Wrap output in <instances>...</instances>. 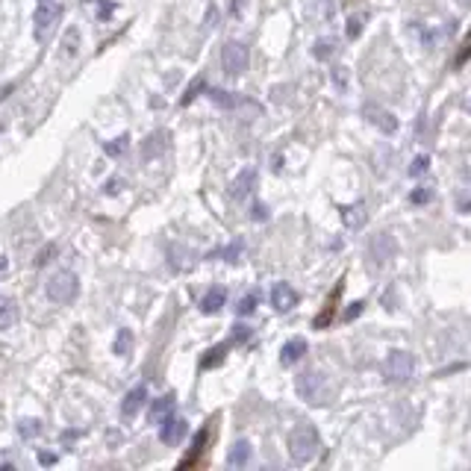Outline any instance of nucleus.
<instances>
[{
	"instance_id": "nucleus-1",
	"label": "nucleus",
	"mask_w": 471,
	"mask_h": 471,
	"mask_svg": "<svg viewBox=\"0 0 471 471\" xmlns=\"http://www.w3.org/2000/svg\"><path fill=\"white\" fill-rule=\"evenodd\" d=\"M318 448H321V436L309 421H301L289 433V460L295 465H307L309 460H316Z\"/></svg>"
},
{
	"instance_id": "nucleus-2",
	"label": "nucleus",
	"mask_w": 471,
	"mask_h": 471,
	"mask_svg": "<svg viewBox=\"0 0 471 471\" xmlns=\"http://www.w3.org/2000/svg\"><path fill=\"white\" fill-rule=\"evenodd\" d=\"M295 389L301 395V401L312 404V407H321L333 398V386H330V377L324 374V371H304V374H297L295 380Z\"/></svg>"
},
{
	"instance_id": "nucleus-3",
	"label": "nucleus",
	"mask_w": 471,
	"mask_h": 471,
	"mask_svg": "<svg viewBox=\"0 0 471 471\" xmlns=\"http://www.w3.org/2000/svg\"><path fill=\"white\" fill-rule=\"evenodd\" d=\"M45 292L53 304H71V301H77V295H80V280L74 271H56L48 280Z\"/></svg>"
},
{
	"instance_id": "nucleus-4",
	"label": "nucleus",
	"mask_w": 471,
	"mask_h": 471,
	"mask_svg": "<svg viewBox=\"0 0 471 471\" xmlns=\"http://www.w3.org/2000/svg\"><path fill=\"white\" fill-rule=\"evenodd\" d=\"M62 18V6L56 3V0H38V6H36V15H33V24H36V41H48V36L53 33V27L59 24Z\"/></svg>"
},
{
	"instance_id": "nucleus-5",
	"label": "nucleus",
	"mask_w": 471,
	"mask_h": 471,
	"mask_svg": "<svg viewBox=\"0 0 471 471\" xmlns=\"http://www.w3.org/2000/svg\"><path fill=\"white\" fill-rule=\"evenodd\" d=\"M416 371V360L409 351H389L386 363H383V377L389 383H407Z\"/></svg>"
},
{
	"instance_id": "nucleus-6",
	"label": "nucleus",
	"mask_w": 471,
	"mask_h": 471,
	"mask_svg": "<svg viewBox=\"0 0 471 471\" xmlns=\"http://www.w3.org/2000/svg\"><path fill=\"white\" fill-rule=\"evenodd\" d=\"M251 62V50L241 45V41H227L221 48V65H224V74L230 77H239L245 74V68Z\"/></svg>"
},
{
	"instance_id": "nucleus-7",
	"label": "nucleus",
	"mask_w": 471,
	"mask_h": 471,
	"mask_svg": "<svg viewBox=\"0 0 471 471\" xmlns=\"http://www.w3.org/2000/svg\"><path fill=\"white\" fill-rule=\"evenodd\" d=\"M297 301H301V295H297V289L292 286V283H274L271 286V307H274L280 316H286V312H292L297 307Z\"/></svg>"
},
{
	"instance_id": "nucleus-8",
	"label": "nucleus",
	"mask_w": 471,
	"mask_h": 471,
	"mask_svg": "<svg viewBox=\"0 0 471 471\" xmlns=\"http://www.w3.org/2000/svg\"><path fill=\"white\" fill-rule=\"evenodd\" d=\"M395 239H392V233H377L374 239H371V245H368V260H371V265L374 268H380V265H386L392 256H395Z\"/></svg>"
},
{
	"instance_id": "nucleus-9",
	"label": "nucleus",
	"mask_w": 471,
	"mask_h": 471,
	"mask_svg": "<svg viewBox=\"0 0 471 471\" xmlns=\"http://www.w3.org/2000/svg\"><path fill=\"white\" fill-rule=\"evenodd\" d=\"M363 115L377 127L380 133H386V136H392L395 130H398V118L392 115L389 109H383V106H377V104H365L363 106Z\"/></svg>"
},
{
	"instance_id": "nucleus-10",
	"label": "nucleus",
	"mask_w": 471,
	"mask_h": 471,
	"mask_svg": "<svg viewBox=\"0 0 471 471\" xmlns=\"http://www.w3.org/2000/svg\"><path fill=\"white\" fill-rule=\"evenodd\" d=\"M189 433V421L185 419H177V416H168L162 424H160V442L162 445H180Z\"/></svg>"
},
{
	"instance_id": "nucleus-11",
	"label": "nucleus",
	"mask_w": 471,
	"mask_h": 471,
	"mask_svg": "<svg viewBox=\"0 0 471 471\" xmlns=\"http://www.w3.org/2000/svg\"><path fill=\"white\" fill-rule=\"evenodd\" d=\"M145 401H148V386L145 383H139V386H133L130 392L124 395V401H121V416L130 421V419H136L139 416V409L145 407Z\"/></svg>"
},
{
	"instance_id": "nucleus-12",
	"label": "nucleus",
	"mask_w": 471,
	"mask_h": 471,
	"mask_svg": "<svg viewBox=\"0 0 471 471\" xmlns=\"http://www.w3.org/2000/svg\"><path fill=\"white\" fill-rule=\"evenodd\" d=\"M253 185H256V168H245V171H241V174L230 183V197H233V201H245Z\"/></svg>"
},
{
	"instance_id": "nucleus-13",
	"label": "nucleus",
	"mask_w": 471,
	"mask_h": 471,
	"mask_svg": "<svg viewBox=\"0 0 471 471\" xmlns=\"http://www.w3.org/2000/svg\"><path fill=\"white\" fill-rule=\"evenodd\" d=\"M224 304H227V289L212 286V289L201 297V312H204V316H216V312H218Z\"/></svg>"
},
{
	"instance_id": "nucleus-14",
	"label": "nucleus",
	"mask_w": 471,
	"mask_h": 471,
	"mask_svg": "<svg viewBox=\"0 0 471 471\" xmlns=\"http://www.w3.org/2000/svg\"><path fill=\"white\" fill-rule=\"evenodd\" d=\"M251 454H253L251 442H248V439H239L236 445L230 448V454H227V465H233V468H245V465L251 463Z\"/></svg>"
},
{
	"instance_id": "nucleus-15",
	"label": "nucleus",
	"mask_w": 471,
	"mask_h": 471,
	"mask_svg": "<svg viewBox=\"0 0 471 471\" xmlns=\"http://www.w3.org/2000/svg\"><path fill=\"white\" fill-rule=\"evenodd\" d=\"M304 353H307V339H289L286 345L280 348V363L283 365H295Z\"/></svg>"
},
{
	"instance_id": "nucleus-16",
	"label": "nucleus",
	"mask_w": 471,
	"mask_h": 471,
	"mask_svg": "<svg viewBox=\"0 0 471 471\" xmlns=\"http://www.w3.org/2000/svg\"><path fill=\"white\" fill-rule=\"evenodd\" d=\"M171 409H174V395H162V398H156V401L150 404V412H148L150 424H162V421L171 416Z\"/></svg>"
},
{
	"instance_id": "nucleus-17",
	"label": "nucleus",
	"mask_w": 471,
	"mask_h": 471,
	"mask_svg": "<svg viewBox=\"0 0 471 471\" xmlns=\"http://www.w3.org/2000/svg\"><path fill=\"white\" fill-rule=\"evenodd\" d=\"M165 141H168V133H165V130L148 136V141L141 145V160L148 162V160H153V156H160V153L165 150Z\"/></svg>"
},
{
	"instance_id": "nucleus-18",
	"label": "nucleus",
	"mask_w": 471,
	"mask_h": 471,
	"mask_svg": "<svg viewBox=\"0 0 471 471\" xmlns=\"http://www.w3.org/2000/svg\"><path fill=\"white\" fill-rule=\"evenodd\" d=\"M342 221H345V227H351V230H356V227H363V221H365V204L342 206Z\"/></svg>"
},
{
	"instance_id": "nucleus-19",
	"label": "nucleus",
	"mask_w": 471,
	"mask_h": 471,
	"mask_svg": "<svg viewBox=\"0 0 471 471\" xmlns=\"http://www.w3.org/2000/svg\"><path fill=\"white\" fill-rule=\"evenodd\" d=\"M230 345H233V342H221V345L209 348L206 356L201 360V368H216V365H221V363H224V356H227V351H230Z\"/></svg>"
},
{
	"instance_id": "nucleus-20",
	"label": "nucleus",
	"mask_w": 471,
	"mask_h": 471,
	"mask_svg": "<svg viewBox=\"0 0 471 471\" xmlns=\"http://www.w3.org/2000/svg\"><path fill=\"white\" fill-rule=\"evenodd\" d=\"M206 94H209V101L216 104V106H221V109H233V106H239V104H241L239 97H236V92H224V89H209Z\"/></svg>"
},
{
	"instance_id": "nucleus-21",
	"label": "nucleus",
	"mask_w": 471,
	"mask_h": 471,
	"mask_svg": "<svg viewBox=\"0 0 471 471\" xmlns=\"http://www.w3.org/2000/svg\"><path fill=\"white\" fill-rule=\"evenodd\" d=\"M18 321V304L15 301H3L0 304V330H12Z\"/></svg>"
},
{
	"instance_id": "nucleus-22",
	"label": "nucleus",
	"mask_w": 471,
	"mask_h": 471,
	"mask_svg": "<svg viewBox=\"0 0 471 471\" xmlns=\"http://www.w3.org/2000/svg\"><path fill=\"white\" fill-rule=\"evenodd\" d=\"M206 442H209V430H201V433H197V436H195V442H192V454H189V456H185V460L180 463V468H185V465H192V463L197 460V456H201V451L206 448Z\"/></svg>"
},
{
	"instance_id": "nucleus-23",
	"label": "nucleus",
	"mask_w": 471,
	"mask_h": 471,
	"mask_svg": "<svg viewBox=\"0 0 471 471\" xmlns=\"http://www.w3.org/2000/svg\"><path fill=\"white\" fill-rule=\"evenodd\" d=\"M112 351H115L118 356H127L133 351V330H127V327H121L118 336H115V345H112Z\"/></svg>"
},
{
	"instance_id": "nucleus-24",
	"label": "nucleus",
	"mask_w": 471,
	"mask_h": 471,
	"mask_svg": "<svg viewBox=\"0 0 471 471\" xmlns=\"http://www.w3.org/2000/svg\"><path fill=\"white\" fill-rule=\"evenodd\" d=\"M336 53V41L333 38H318L316 45H312V56H316V59H330V56Z\"/></svg>"
},
{
	"instance_id": "nucleus-25",
	"label": "nucleus",
	"mask_w": 471,
	"mask_h": 471,
	"mask_svg": "<svg viewBox=\"0 0 471 471\" xmlns=\"http://www.w3.org/2000/svg\"><path fill=\"white\" fill-rule=\"evenodd\" d=\"M127 148H130V136H118V139H112V141H106L104 145V150H106V156H124L127 153Z\"/></svg>"
},
{
	"instance_id": "nucleus-26",
	"label": "nucleus",
	"mask_w": 471,
	"mask_h": 471,
	"mask_svg": "<svg viewBox=\"0 0 471 471\" xmlns=\"http://www.w3.org/2000/svg\"><path fill=\"white\" fill-rule=\"evenodd\" d=\"M241 256V241H233L230 248H221V251H212L209 260H227V262H236Z\"/></svg>"
},
{
	"instance_id": "nucleus-27",
	"label": "nucleus",
	"mask_w": 471,
	"mask_h": 471,
	"mask_svg": "<svg viewBox=\"0 0 471 471\" xmlns=\"http://www.w3.org/2000/svg\"><path fill=\"white\" fill-rule=\"evenodd\" d=\"M18 433H21L24 439L38 436V433H41V421H38V419H21V421H18Z\"/></svg>"
},
{
	"instance_id": "nucleus-28",
	"label": "nucleus",
	"mask_w": 471,
	"mask_h": 471,
	"mask_svg": "<svg viewBox=\"0 0 471 471\" xmlns=\"http://www.w3.org/2000/svg\"><path fill=\"white\" fill-rule=\"evenodd\" d=\"M204 89H206V80H204V77H197V80H195V83L189 85V89H185V94H183V101H180V104H183V106H189V104H192L195 97L201 94Z\"/></svg>"
},
{
	"instance_id": "nucleus-29",
	"label": "nucleus",
	"mask_w": 471,
	"mask_h": 471,
	"mask_svg": "<svg viewBox=\"0 0 471 471\" xmlns=\"http://www.w3.org/2000/svg\"><path fill=\"white\" fill-rule=\"evenodd\" d=\"M256 304H260V295H256V292H251V295H245V297H241V301H239L236 312H239V316H251V312L256 309Z\"/></svg>"
},
{
	"instance_id": "nucleus-30",
	"label": "nucleus",
	"mask_w": 471,
	"mask_h": 471,
	"mask_svg": "<svg viewBox=\"0 0 471 471\" xmlns=\"http://www.w3.org/2000/svg\"><path fill=\"white\" fill-rule=\"evenodd\" d=\"M427 168H430V156H416L409 165V177H421Z\"/></svg>"
},
{
	"instance_id": "nucleus-31",
	"label": "nucleus",
	"mask_w": 471,
	"mask_h": 471,
	"mask_svg": "<svg viewBox=\"0 0 471 471\" xmlns=\"http://www.w3.org/2000/svg\"><path fill=\"white\" fill-rule=\"evenodd\" d=\"M409 201H412V204H427V201H433V189L421 185V189H416V192L409 195Z\"/></svg>"
},
{
	"instance_id": "nucleus-32",
	"label": "nucleus",
	"mask_w": 471,
	"mask_h": 471,
	"mask_svg": "<svg viewBox=\"0 0 471 471\" xmlns=\"http://www.w3.org/2000/svg\"><path fill=\"white\" fill-rule=\"evenodd\" d=\"M53 253H56V245H48V248L41 251V253H36V265H38V268H41V265H48Z\"/></svg>"
},
{
	"instance_id": "nucleus-33",
	"label": "nucleus",
	"mask_w": 471,
	"mask_h": 471,
	"mask_svg": "<svg viewBox=\"0 0 471 471\" xmlns=\"http://www.w3.org/2000/svg\"><path fill=\"white\" fill-rule=\"evenodd\" d=\"M248 339H251V327L236 324V327H233V342H248Z\"/></svg>"
},
{
	"instance_id": "nucleus-34",
	"label": "nucleus",
	"mask_w": 471,
	"mask_h": 471,
	"mask_svg": "<svg viewBox=\"0 0 471 471\" xmlns=\"http://www.w3.org/2000/svg\"><path fill=\"white\" fill-rule=\"evenodd\" d=\"M333 83L339 85V89H345L348 85V68H333Z\"/></svg>"
},
{
	"instance_id": "nucleus-35",
	"label": "nucleus",
	"mask_w": 471,
	"mask_h": 471,
	"mask_svg": "<svg viewBox=\"0 0 471 471\" xmlns=\"http://www.w3.org/2000/svg\"><path fill=\"white\" fill-rule=\"evenodd\" d=\"M77 38H80L77 30H71V33H68V38H65V53H68V56H74V53H77Z\"/></svg>"
},
{
	"instance_id": "nucleus-36",
	"label": "nucleus",
	"mask_w": 471,
	"mask_h": 471,
	"mask_svg": "<svg viewBox=\"0 0 471 471\" xmlns=\"http://www.w3.org/2000/svg\"><path fill=\"white\" fill-rule=\"evenodd\" d=\"M363 33V18H351L348 21V38H356Z\"/></svg>"
},
{
	"instance_id": "nucleus-37",
	"label": "nucleus",
	"mask_w": 471,
	"mask_h": 471,
	"mask_svg": "<svg viewBox=\"0 0 471 471\" xmlns=\"http://www.w3.org/2000/svg\"><path fill=\"white\" fill-rule=\"evenodd\" d=\"M363 307H365L363 301H356V304H351V309L345 312V321H351V318H356V316H360V312H363Z\"/></svg>"
},
{
	"instance_id": "nucleus-38",
	"label": "nucleus",
	"mask_w": 471,
	"mask_h": 471,
	"mask_svg": "<svg viewBox=\"0 0 471 471\" xmlns=\"http://www.w3.org/2000/svg\"><path fill=\"white\" fill-rule=\"evenodd\" d=\"M468 56H471V36H468V41H465V48L460 50V56H456V62H454V65H463V62L468 59Z\"/></svg>"
},
{
	"instance_id": "nucleus-39",
	"label": "nucleus",
	"mask_w": 471,
	"mask_h": 471,
	"mask_svg": "<svg viewBox=\"0 0 471 471\" xmlns=\"http://www.w3.org/2000/svg\"><path fill=\"white\" fill-rule=\"evenodd\" d=\"M121 185H124V180H109V183H106V195L121 192Z\"/></svg>"
},
{
	"instance_id": "nucleus-40",
	"label": "nucleus",
	"mask_w": 471,
	"mask_h": 471,
	"mask_svg": "<svg viewBox=\"0 0 471 471\" xmlns=\"http://www.w3.org/2000/svg\"><path fill=\"white\" fill-rule=\"evenodd\" d=\"M38 463L41 465H53L56 463V454H38Z\"/></svg>"
},
{
	"instance_id": "nucleus-41",
	"label": "nucleus",
	"mask_w": 471,
	"mask_h": 471,
	"mask_svg": "<svg viewBox=\"0 0 471 471\" xmlns=\"http://www.w3.org/2000/svg\"><path fill=\"white\" fill-rule=\"evenodd\" d=\"M12 92H15V85H12V83H6L3 89H0V104H3V101H6V97H9Z\"/></svg>"
},
{
	"instance_id": "nucleus-42",
	"label": "nucleus",
	"mask_w": 471,
	"mask_h": 471,
	"mask_svg": "<svg viewBox=\"0 0 471 471\" xmlns=\"http://www.w3.org/2000/svg\"><path fill=\"white\" fill-rule=\"evenodd\" d=\"M253 218H256V221H265V206H262V204L253 206Z\"/></svg>"
},
{
	"instance_id": "nucleus-43",
	"label": "nucleus",
	"mask_w": 471,
	"mask_h": 471,
	"mask_svg": "<svg viewBox=\"0 0 471 471\" xmlns=\"http://www.w3.org/2000/svg\"><path fill=\"white\" fill-rule=\"evenodd\" d=\"M9 268V260H6V256L3 253H0V274H3V271Z\"/></svg>"
},
{
	"instance_id": "nucleus-44",
	"label": "nucleus",
	"mask_w": 471,
	"mask_h": 471,
	"mask_svg": "<svg viewBox=\"0 0 471 471\" xmlns=\"http://www.w3.org/2000/svg\"><path fill=\"white\" fill-rule=\"evenodd\" d=\"M241 12V0H233V15H239Z\"/></svg>"
},
{
	"instance_id": "nucleus-45",
	"label": "nucleus",
	"mask_w": 471,
	"mask_h": 471,
	"mask_svg": "<svg viewBox=\"0 0 471 471\" xmlns=\"http://www.w3.org/2000/svg\"><path fill=\"white\" fill-rule=\"evenodd\" d=\"M0 130H3V124H0Z\"/></svg>"
}]
</instances>
